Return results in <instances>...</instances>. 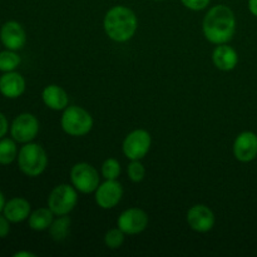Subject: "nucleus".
I'll return each mask as SVG.
<instances>
[{"label":"nucleus","mask_w":257,"mask_h":257,"mask_svg":"<svg viewBox=\"0 0 257 257\" xmlns=\"http://www.w3.org/2000/svg\"><path fill=\"white\" fill-rule=\"evenodd\" d=\"M152 138L146 130H135L125 136L122 150L128 160H142L150 152Z\"/></svg>","instance_id":"nucleus-7"},{"label":"nucleus","mask_w":257,"mask_h":257,"mask_svg":"<svg viewBox=\"0 0 257 257\" xmlns=\"http://www.w3.org/2000/svg\"><path fill=\"white\" fill-rule=\"evenodd\" d=\"M203 35L212 44H226L232 39L236 30V18L227 5L218 4L211 8L203 18Z\"/></svg>","instance_id":"nucleus-1"},{"label":"nucleus","mask_w":257,"mask_h":257,"mask_svg":"<svg viewBox=\"0 0 257 257\" xmlns=\"http://www.w3.org/2000/svg\"><path fill=\"white\" fill-rule=\"evenodd\" d=\"M39 132V122L32 113H22L12 123L10 133L13 140L19 143H29Z\"/></svg>","instance_id":"nucleus-8"},{"label":"nucleus","mask_w":257,"mask_h":257,"mask_svg":"<svg viewBox=\"0 0 257 257\" xmlns=\"http://www.w3.org/2000/svg\"><path fill=\"white\" fill-rule=\"evenodd\" d=\"M127 173L132 182H141L146 176V168L143 163L141 162V160H133L128 165Z\"/></svg>","instance_id":"nucleus-24"},{"label":"nucleus","mask_w":257,"mask_h":257,"mask_svg":"<svg viewBox=\"0 0 257 257\" xmlns=\"http://www.w3.org/2000/svg\"><path fill=\"white\" fill-rule=\"evenodd\" d=\"M117 226L125 235H138L147 228L148 215L142 208H128L119 215Z\"/></svg>","instance_id":"nucleus-9"},{"label":"nucleus","mask_w":257,"mask_h":257,"mask_svg":"<svg viewBox=\"0 0 257 257\" xmlns=\"http://www.w3.org/2000/svg\"><path fill=\"white\" fill-rule=\"evenodd\" d=\"M14 257H35V253L28 252V251H19V252L14 253Z\"/></svg>","instance_id":"nucleus-29"},{"label":"nucleus","mask_w":257,"mask_h":257,"mask_svg":"<svg viewBox=\"0 0 257 257\" xmlns=\"http://www.w3.org/2000/svg\"><path fill=\"white\" fill-rule=\"evenodd\" d=\"M0 40L10 50H19L27 43V34L18 22H7L0 29Z\"/></svg>","instance_id":"nucleus-13"},{"label":"nucleus","mask_w":257,"mask_h":257,"mask_svg":"<svg viewBox=\"0 0 257 257\" xmlns=\"http://www.w3.org/2000/svg\"><path fill=\"white\" fill-rule=\"evenodd\" d=\"M181 3L192 12H201L210 5L211 0H181Z\"/></svg>","instance_id":"nucleus-25"},{"label":"nucleus","mask_w":257,"mask_h":257,"mask_svg":"<svg viewBox=\"0 0 257 257\" xmlns=\"http://www.w3.org/2000/svg\"><path fill=\"white\" fill-rule=\"evenodd\" d=\"M60 125L67 135L82 137L88 135L93 128V117L79 105H69L63 110Z\"/></svg>","instance_id":"nucleus-3"},{"label":"nucleus","mask_w":257,"mask_h":257,"mask_svg":"<svg viewBox=\"0 0 257 257\" xmlns=\"http://www.w3.org/2000/svg\"><path fill=\"white\" fill-rule=\"evenodd\" d=\"M54 213L52 212L49 207L48 208H38L29 216V227L34 231H44L50 227Z\"/></svg>","instance_id":"nucleus-18"},{"label":"nucleus","mask_w":257,"mask_h":257,"mask_svg":"<svg viewBox=\"0 0 257 257\" xmlns=\"http://www.w3.org/2000/svg\"><path fill=\"white\" fill-rule=\"evenodd\" d=\"M123 187L117 180H105L95 190V202L103 210H110L120 202Z\"/></svg>","instance_id":"nucleus-10"},{"label":"nucleus","mask_w":257,"mask_h":257,"mask_svg":"<svg viewBox=\"0 0 257 257\" xmlns=\"http://www.w3.org/2000/svg\"><path fill=\"white\" fill-rule=\"evenodd\" d=\"M20 64V57L15 50H3L0 52V70L4 73L13 72Z\"/></svg>","instance_id":"nucleus-21"},{"label":"nucleus","mask_w":257,"mask_h":257,"mask_svg":"<svg viewBox=\"0 0 257 257\" xmlns=\"http://www.w3.org/2000/svg\"><path fill=\"white\" fill-rule=\"evenodd\" d=\"M248 10L251 14L257 17V0H248Z\"/></svg>","instance_id":"nucleus-28"},{"label":"nucleus","mask_w":257,"mask_h":257,"mask_svg":"<svg viewBox=\"0 0 257 257\" xmlns=\"http://www.w3.org/2000/svg\"><path fill=\"white\" fill-rule=\"evenodd\" d=\"M4 216L10 222H23L30 216V203L22 197L12 198L5 203Z\"/></svg>","instance_id":"nucleus-17"},{"label":"nucleus","mask_w":257,"mask_h":257,"mask_svg":"<svg viewBox=\"0 0 257 257\" xmlns=\"http://www.w3.org/2000/svg\"><path fill=\"white\" fill-rule=\"evenodd\" d=\"M8 128H9V124H8V119L2 112H0V140L7 135Z\"/></svg>","instance_id":"nucleus-27"},{"label":"nucleus","mask_w":257,"mask_h":257,"mask_svg":"<svg viewBox=\"0 0 257 257\" xmlns=\"http://www.w3.org/2000/svg\"><path fill=\"white\" fill-rule=\"evenodd\" d=\"M120 163L115 158H107L102 165V176L105 180H117L120 175Z\"/></svg>","instance_id":"nucleus-23"},{"label":"nucleus","mask_w":257,"mask_h":257,"mask_svg":"<svg viewBox=\"0 0 257 257\" xmlns=\"http://www.w3.org/2000/svg\"><path fill=\"white\" fill-rule=\"evenodd\" d=\"M5 197H4V195H3V192L2 191H0V212H2V211H4V207H5Z\"/></svg>","instance_id":"nucleus-30"},{"label":"nucleus","mask_w":257,"mask_h":257,"mask_svg":"<svg viewBox=\"0 0 257 257\" xmlns=\"http://www.w3.org/2000/svg\"><path fill=\"white\" fill-rule=\"evenodd\" d=\"M124 235L125 233L118 226L115 228H110V230L107 231L104 236L105 246L110 248V250H117L124 242Z\"/></svg>","instance_id":"nucleus-22"},{"label":"nucleus","mask_w":257,"mask_h":257,"mask_svg":"<svg viewBox=\"0 0 257 257\" xmlns=\"http://www.w3.org/2000/svg\"><path fill=\"white\" fill-rule=\"evenodd\" d=\"M233 156L237 161L247 163L257 157V135L245 131L236 137L233 142Z\"/></svg>","instance_id":"nucleus-12"},{"label":"nucleus","mask_w":257,"mask_h":257,"mask_svg":"<svg viewBox=\"0 0 257 257\" xmlns=\"http://www.w3.org/2000/svg\"><path fill=\"white\" fill-rule=\"evenodd\" d=\"M70 181L75 190L88 195V193L95 192L99 186V175L92 165L87 162H80L73 166L70 170Z\"/></svg>","instance_id":"nucleus-6"},{"label":"nucleus","mask_w":257,"mask_h":257,"mask_svg":"<svg viewBox=\"0 0 257 257\" xmlns=\"http://www.w3.org/2000/svg\"><path fill=\"white\" fill-rule=\"evenodd\" d=\"M212 62L217 69L230 72L238 63L237 52L227 44H218L212 53Z\"/></svg>","instance_id":"nucleus-14"},{"label":"nucleus","mask_w":257,"mask_h":257,"mask_svg":"<svg viewBox=\"0 0 257 257\" xmlns=\"http://www.w3.org/2000/svg\"><path fill=\"white\" fill-rule=\"evenodd\" d=\"M10 221L5 216L0 215V238H4L10 232Z\"/></svg>","instance_id":"nucleus-26"},{"label":"nucleus","mask_w":257,"mask_h":257,"mask_svg":"<svg viewBox=\"0 0 257 257\" xmlns=\"http://www.w3.org/2000/svg\"><path fill=\"white\" fill-rule=\"evenodd\" d=\"M103 27L105 34L113 42L125 43L137 32L138 20L132 9L124 5H115L105 13Z\"/></svg>","instance_id":"nucleus-2"},{"label":"nucleus","mask_w":257,"mask_h":257,"mask_svg":"<svg viewBox=\"0 0 257 257\" xmlns=\"http://www.w3.org/2000/svg\"><path fill=\"white\" fill-rule=\"evenodd\" d=\"M188 226L200 233L208 232L215 225V215L212 210L205 205H195L188 210L186 216Z\"/></svg>","instance_id":"nucleus-11"},{"label":"nucleus","mask_w":257,"mask_h":257,"mask_svg":"<svg viewBox=\"0 0 257 257\" xmlns=\"http://www.w3.org/2000/svg\"><path fill=\"white\" fill-rule=\"evenodd\" d=\"M25 80L17 72H7L0 77V93L7 98H18L24 93Z\"/></svg>","instance_id":"nucleus-15"},{"label":"nucleus","mask_w":257,"mask_h":257,"mask_svg":"<svg viewBox=\"0 0 257 257\" xmlns=\"http://www.w3.org/2000/svg\"><path fill=\"white\" fill-rule=\"evenodd\" d=\"M18 157L17 145L10 138L0 140V165H10Z\"/></svg>","instance_id":"nucleus-20"},{"label":"nucleus","mask_w":257,"mask_h":257,"mask_svg":"<svg viewBox=\"0 0 257 257\" xmlns=\"http://www.w3.org/2000/svg\"><path fill=\"white\" fill-rule=\"evenodd\" d=\"M78 191L74 186H55L48 197V207L55 216H64L72 212L78 202Z\"/></svg>","instance_id":"nucleus-5"},{"label":"nucleus","mask_w":257,"mask_h":257,"mask_svg":"<svg viewBox=\"0 0 257 257\" xmlns=\"http://www.w3.org/2000/svg\"><path fill=\"white\" fill-rule=\"evenodd\" d=\"M153 2H163V0H153Z\"/></svg>","instance_id":"nucleus-31"},{"label":"nucleus","mask_w":257,"mask_h":257,"mask_svg":"<svg viewBox=\"0 0 257 257\" xmlns=\"http://www.w3.org/2000/svg\"><path fill=\"white\" fill-rule=\"evenodd\" d=\"M70 223H72L70 222V218L67 215L58 216L57 220L53 221L49 227V232L53 240L58 241V242L64 241L67 238L68 233H69Z\"/></svg>","instance_id":"nucleus-19"},{"label":"nucleus","mask_w":257,"mask_h":257,"mask_svg":"<svg viewBox=\"0 0 257 257\" xmlns=\"http://www.w3.org/2000/svg\"><path fill=\"white\" fill-rule=\"evenodd\" d=\"M42 98L44 104L53 110H64L69 103L67 92L57 84L47 85L43 89Z\"/></svg>","instance_id":"nucleus-16"},{"label":"nucleus","mask_w":257,"mask_h":257,"mask_svg":"<svg viewBox=\"0 0 257 257\" xmlns=\"http://www.w3.org/2000/svg\"><path fill=\"white\" fill-rule=\"evenodd\" d=\"M19 168L24 175L29 177H37L45 171L48 165L47 152L44 148L37 143H25L24 147L18 155Z\"/></svg>","instance_id":"nucleus-4"}]
</instances>
